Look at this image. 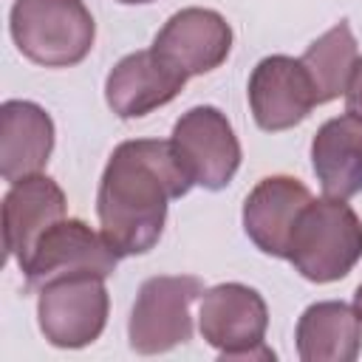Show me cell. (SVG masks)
Here are the masks:
<instances>
[{"label": "cell", "instance_id": "13", "mask_svg": "<svg viewBox=\"0 0 362 362\" xmlns=\"http://www.w3.org/2000/svg\"><path fill=\"white\" fill-rule=\"evenodd\" d=\"M65 212H68V201H65L62 187L54 178L37 173V175L14 181L3 198L6 255L17 266H23L34 243L40 240V235L51 223L65 218Z\"/></svg>", "mask_w": 362, "mask_h": 362}, {"label": "cell", "instance_id": "14", "mask_svg": "<svg viewBox=\"0 0 362 362\" xmlns=\"http://www.w3.org/2000/svg\"><path fill=\"white\" fill-rule=\"evenodd\" d=\"M54 150V119L28 99L0 105V175L14 184L45 170Z\"/></svg>", "mask_w": 362, "mask_h": 362}, {"label": "cell", "instance_id": "11", "mask_svg": "<svg viewBox=\"0 0 362 362\" xmlns=\"http://www.w3.org/2000/svg\"><path fill=\"white\" fill-rule=\"evenodd\" d=\"M187 76L170 68L153 48L122 57L105 79V102L119 119H139L170 105Z\"/></svg>", "mask_w": 362, "mask_h": 362}, {"label": "cell", "instance_id": "12", "mask_svg": "<svg viewBox=\"0 0 362 362\" xmlns=\"http://www.w3.org/2000/svg\"><path fill=\"white\" fill-rule=\"evenodd\" d=\"M311 201V189L291 175H266L260 178L243 201V232L246 238L272 257L288 255L291 229Z\"/></svg>", "mask_w": 362, "mask_h": 362}, {"label": "cell", "instance_id": "10", "mask_svg": "<svg viewBox=\"0 0 362 362\" xmlns=\"http://www.w3.org/2000/svg\"><path fill=\"white\" fill-rule=\"evenodd\" d=\"M246 96L255 124L266 133H280L300 124L317 105L305 65L286 54L263 57L252 68Z\"/></svg>", "mask_w": 362, "mask_h": 362}, {"label": "cell", "instance_id": "17", "mask_svg": "<svg viewBox=\"0 0 362 362\" xmlns=\"http://www.w3.org/2000/svg\"><path fill=\"white\" fill-rule=\"evenodd\" d=\"M356 59H359L356 37L345 20L331 25L325 34H320L305 48L300 62L305 65V71L311 76L317 105H325V102H334L337 96H345V88H348V79H351Z\"/></svg>", "mask_w": 362, "mask_h": 362}, {"label": "cell", "instance_id": "2", "mask_svg": "<svg viewBox=\"0 0 362 362\" xmlns=\"http://www.w3.org/2000/svg\"><path fill=\"white\" fill-rule=\"evenodd\" d=\"M362 257V221L345 198H311L288 240L286 260L311 283L342 280Z\"/></svg>", "mask_w": 362, "mask_h": 362}, {"label": "cell", "instance_id": "9", "mask_svg": "<svg viewBox=\"0 0 362 362\" xmlns=\"http://www.w3.org/2000/svg\"><path fill=\"white\" fill-rule=\"evenodd\" d=\"M178 74L201 76L221 68L232 51V28L215 8L187 6L158 28L150 45Z\"/></svg>", "mask_w": 362, "mask_h": 362}, {"label": "cell", "instance_id": "5", "mask_svg": "<svg viewBox=\"0 0 362 362\" xmlns=\"http://www.w3.org/2000/svg\"><path fill=\"white\" fill-rule=\"evenodd\" d=\"M198 328L221 359H274L266 345L269 308L257 288L218 283L201 294Z\"/></svg>", "mask_w": 362, "mask_h": 362}, {"label": "cell", "instance_id": "8", "mask_svg": "<svg viewBox=\"0 0 362 362\" xmlns=\"http://www.w3.org/2000/svg\"><path fill=\"white\" fill-rule=\"evenodd\" d=\"M170 144L187 178L212 192L223 189L240 167V141L215 105H195L181 113Z\"/></svg>", "mask_w": 362, "mask_h": 362}, {"label": "cell", "instance_id": "16", "mask_svg": "<svg viewBox=\"0 0 362 362\" xmlns=\"http://www.w3.org/2000/svg\"><path fill=\"white\" fill-rule=\"evenodd\" d=\"M303 362H354L362 351V320L342 300L311 303L294 328Z\"/></svg>", "mask_w": 362, "mask_h": 362}, {"label": "cell", "instance_id": "18", "mask_svg": "<svg viewBox=\"0 0 362 362\" xmlns=\"http://www.w3.org/2000/svg\"><path fill=\"white\" fill-rule=\"evenodd\" d=\"M345 107H348V113L362 116V54H359V59L351 71L348 88H345Z\"/></svg>", "mask_w": 362, "mask_h": 362}, {"label": "cell", "instance_id": "1", "mask_svg": "<svg viewBox=\"0 0 362 362\" xmlns=\"http://www.w3.org/2000/svg\"><path fill=\"white\" fill-rule=\"evenodd\" d=\"M195 184L181 170L170 139L122 141L99 178V232L119 257L147 255L167 223V206Z\"/></svg>", "mask_w": 362, "mask_h": 362}, {"label": "cell", "instance_id": "15", "mask_svg": "<svg viewBox=\"0 0 362 362\" xmlns=\"http://www.w3.org/2000/svg\"><path fill=\"white\" fill-rule=\"evenodd\" d=\"M311 167L325 195L348 201L362 192V116L339 113L320 124L311 139Z\"/></svg>", "mask_w": 362, "mask_h": 362}, {"label": "cell", "instance_id": "20", "mask_svg": "<svg viewBox=\"0 0 362 362\" xmlns=\"http://www.w3.org/2000/svg\"><path fill=\"white\" fill-rule=\"evenodd\" d=\"M116 3H124V6H144V3H153V0H116Z\"/></svg>", "mask_w": 362, "mask_h": 362}, {"label": "cell", "instance_id": "3", "mask_svg": "<svg viewBox=\"0 0 362 362\" xmlns=\"http://www.w3.org/2000/svg\"><path fill=\"white\" fill-rule=\"evenodd\" d=\"M8 31L17 51L42 68L79 65L96 40L85 0H14Z\"/></svg>", "mask_w": 362, "mask_h": 362}, {"label": "cell", "instance_id": "6", "mask_svg": "<svg viewBox=\"0 0 362 362\" xmlns=\"http://www.w3.org/2000/svg\"><path fill=\"white\" fill-rule=\"evenodd\" d=\"M110 297L105 277H57L37 291V322L54 348H85L107 325Z\"/></svg>", "mask_w": 362, "mask_h": 362}, {"label": "cell", "instance_id": "4", "mask_svg": "<svg viewBox=\"0 0 362 362\" xmlns=\"http://www.w3.org/2000/svg\"><path fill=\"white\" fill-rule=\"evenodd\" d=\"M204 283L192 274H156L139 286L127 339L141 356L167 354L192 339V303L201 300Z\"/></svg>", "mask_w": 362, "mask_h": 362}, {"label": "cell", "instance_id": "19", "mask_svg": "<svg viewBox=\"0 0 362 362\" xmlns=\"http://www.w3.org/2000/svg\"><path fill=\"white\" fill-rule=\"evenodd\" d=\"M354 311H356L359 320H362V283H359V288H356V294H354Z\"/></svg>", "mask_w": 362, "mask_h": 362}, {"label": "cell", "instance_id": "7", "mask_svg": "<svg viewBox=\"0 0 362 362\" xmlns=\"http://www.w3.org/2000/svg\"><path fill=\"white\" fill-rule=\"evenodd\" d=\"M116 263L119 255L102 232H93L79 218H59L40 235L20 272L25 274V288L40 291L57 277L93 274L107 280L116 272Z\"/></svg>", "mask_w": 362, "mask_h": 362}]
</instances>
